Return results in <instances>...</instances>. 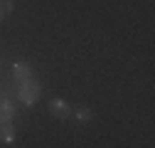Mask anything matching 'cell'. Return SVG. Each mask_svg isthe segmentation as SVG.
I'll return each instance as SVG.
<instances>
[{
	"label": "cell",
	"mask_w": 155,
	"mask_h": 148,
	"mask_svg": "<svg viewBox=\"0 0 155 148\" xmlns=\"http://www.w3.org/2000/svg\"><path fill=\"white\" fill-rule=\"evenodd\" d=\"M32 77V67L27 62H15L12 64V82H22Z\"/></svg>",
	"instance_id": "cell-4"
},
{
	"label": "cell",
	"mask_w": 155,
	"mask_h": 148,
	"mask_svg": "<svg viewBox=\"0 0 155 148\" xmlns=\"http://www.w3.org/2000/svg\"><path fill=\"white\" fill-rule=\"evenodd\" d=\"M12 8H15V5H12V0H0V22H3L5 17L12 12Z\"/></svg>",
	"instance_id": "cell-7"
},
{
	"label": "cell",
	"mask_w": 155,
	"mask_h": 148,
	"mask_svg": "<svg viewBox=\"0 0 155 148\" xmlns=\"http://www.w3.org/2000/svg\"><path fill=\"white\" fill-rule=\"evenodd\" d=\"M12 116H15V104L8 96H3L0 99V126L3 123H12Z\"/></svg>",
	"instance_id": "cell-3"
},
{
	"label": "cell",
	"mask_w": 155,
	"mask_h": 148,
	"mask_svg": "<svg viewBox=\"0 0 155 148\" xmlns=\"http://www.w3.org/2000/svg\"><path fill=\"white\" fill-rule=\"evenodd\" d=\"M71 116H76L79 121H91V119H94V114H91L89 106H76V109L71 111Z\"/></svg>",
	"instance_id": "cell-6"
},
{
	"label": "cell",
	"mask_w": 155,
	"mask_h": 148,
	"mask_svg": "<svg viewBox=\"0 0 155 148\" xmlns=\"http://www.w3.org/2000/svg\"><path fill=\"white\" fill-rule=\"evenodd\" d=\"M0 141H3V143L15 141V126L12 123H3V126H0Z\"/></svg>",
	"instance_id": "cell-5"
},
{
	"label": "cell",
	"mask_w": 155,
	"mask_h": 148,
	"mask_svg": "<svg viewBox=\"0 0 155 148\" xmlns=\"http://www.w3.org/2000/svg\"><path fill=\"white\" fill-rule=\"evenodd\" d=\"M17 84V99H20V104L22 106H35L37 101H40V96H42V84L37 82L35 77H30V79H22V82H15Z\"/></svg>",
	"instance_id": "cell-1"
},
{
	"label": "cell",
	"mask_w": 155,
	"mask_h": 148,
	"mask_svg": "<svg viewBox=\"0 0 155 148\" xmlns=\"http://www.w3.org/2000/svg\"><path fill=\"white\" fill-rule=\"evenodd\" d=\"M47 109H49V114H52L54 119H69V116H71V106H69L67 101H62V99H52Z\"/></svg>",
	"instance_id": "cell-2"
}]
</instances>
